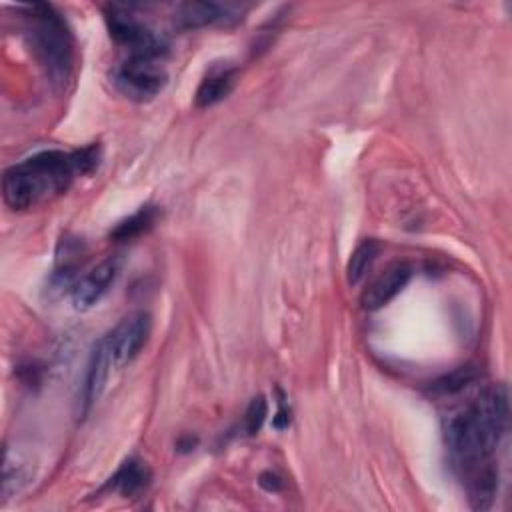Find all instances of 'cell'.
Segmentation results:
<instances>
[{"label":"cell","instance_id":"obj_1","mask_svg":"<svg viewBox=\"0 0 512 512\" xmlns=\"http://www.w3.org/2000/svg\"><path fill=\"white\" fill-rule=\"evenodd\" d=\"M100 162L96 144L74 150H44L6 168L2 196L12 210H28L64 192L76 176L92 174Z\"/></svg>","mask_w":512,"mask_h":512},{"label":"cell","instance_id":"obj_2","mask_svg":"<svg viewBox=\"0 0 512 512\" xmlns=\"http://www.w3.org/2000/svg\"><path fill=\"white\" fill-rule=\"evenodd\" d=\"M508 426V390L504 384L486 388L444 426L446 446L456 464L468 472L490 462Z\"/></svg>","mask_w":512,"mask_h":512},{"label":"cell","instance_id":"obj_3","mask_svg":"<svg viewBox=\"0 0 512 512\" xmlns=\"http://www.w3.org/2000/svg\"><path fill=\"white\" fill-rule=\"evenodd\" d=\"M24 10L32 20L30 38L40 64L54 84H66L72 72L74 50L64 20L50 4H30Z\"/></svg>","mask_w":512,"mask_h":512},{"label":"cell","instance_id":"obj_4","mask_svg":"<svg viewBox=\"0 0 512 512\" xmlns=\"http://www.w3.org/2000/svg\"><path fill=\"white\" fill-rule=\"evenodd\" d=\"M112 82L120 94L134 102L154 100L168 84V72L160 58L128 56L112 74Z\"/></svg>","mask_w":512,"mask_h":512},{"label":"cell","instance_id":"obj_5","mask_svg":"<svg viewBox=\"0 0 512 512\" xmlns=\"http://www.w3.org/2000/svg\"><path fill=\"white\" fill-rule=\"evenodd\" d=\"M106 24L114 42L124 46L130 56L160 58L166 50V42L122 6L106 8Z\"/></svg>","mask_w":512,"mask_h":512},{"label":"cell","instance_id":"obj_6","mask_svg":"<svg viewBox=\"0 0 512 512\" xmlns=\"http://www.w3.org/2000/svg\"><path fill=\"white\" fill-rule=\"evenodd\" d=\"M150 330H152V318L148 312L140 310L122 318L116 324V328L106 336L112 366L124 368L126 364H130L148 342Z\"/></svg>","mask_w":512,"mask_h":512},{"label":"cell","instance_id":"obj_7","mask_svg":"<svg viewBox=\"0 0 512 512\" xmlns=\"http://www.w3.org/2000/svg\"><path fill=\"white\" fill-rule=\"evenodd\" d=\"M122 256H108L100 264H96L90 272H86L74 286H72V304L76 310H90L94 308L106 292L112 288L116 278L122 272Z\"/></svg>","mask_w":512,"mask_h":512},{"label":"cell","instance_id":"obj_8","mask_svg":"<svg viewBox=\"0 0 512 512\" xmlns=\"http://www.w3.org/2000/svg\"><path fill=\"white\" fill-rule=\"evenodd\" d=\"M110 368H112V360H110V352H108V344H106V336H104L94 344V348L90 352V358H88V364H86L84 382H82L80 396H78L80 416L88 414V410L102 396V392L106 388Z\"/></svg>","mask_w":512,"mask_h":512},{"label":"cell","instance_id":"obj_9","mask_svg":"<svg viewBox=\"0 0 512 512\" xmlns=\"http://www.w3.org/2000/svg\"><path fill=\"white\" fill-rule=\"evenodd\" d=\"M242 18V10L232 4L218 2H184L176 8L174 20L180 28H204L214 24H234Z\"/></svg>","mask_w":512,"mask_h":512},{"label":"cell","instance_id":"obj_10","mask_svg":"<svg viewBox=\"0 0 512 512\" xmlns=\"http://www.w3.org/2000/svg\"><path fill=\"white\" fill-rule=\"evenodd\" d=\"M412 266L406 262H398L390 266L384 274H380L362 294V306L366 310H378L386 306L392 298H396L410 282Z\"/></svg>","mask_w":512,"mask_h":512},{"label":"cell","instance_id":"obj_11","mask_svg":"<svg viewBox=\"0 0 512 512\" xmlns=\"http://www.w3.org/2000/svg\"><path fill=\"white\" fill-rule=\"evenodd\" d=\"M150 484V470L144 462L130 458L126 460L116 474L108 480V488L122 494L124 498H134L142 494Z\"/></svg>","mask_w":512,"mask_h":512},{"label":"cell","instance_id":"obj_12","mask_svg":"<svg viewBox=\"0 0 512 512\" xmlns=\"http://www.w3.org/2000/svg\"><path fill=\"white\" fill-rule=\"evenodd\" d=\"M236 84V70L234 68H214L208 72V76L202 78L198 90H196V106L208 108L218 102H222Z\"/></svg>","mask_w":512,"mask_h":512},{"label":"cell","instance_id":"obj_13","mask_svg":"<svg viewBox=\"0 0 512 512\" xmlns=\"http://www.w3.org/2000/svg\"><path fill=\"white\" fill-rule=\"evenodd\" d=\"M34 478V470L30 462L20 458L16 452L6 450L4 454V468H2V496L4 500L24 490Z\"/></svg>","mask_w":512,"mask_h":512},{"label":"cell","instance_id":"obj_14","mask_svg":"<svg viewBox=\"0 0 512 512\" xmlns=\"http://www.w3.org/2000/svg\"><path fill=\"white\" fill-rule=\"evenodd\" d=\"M158 220V208L156 206H142L128 218L120 220L114 230L110 232V238L114 240H132L144 232H148Z\"/></svg>","mask_w":512,"mask_h":512},{"label":"cell","instance_id":"obj_15","mask_svg":"<svg viewBox=\"0 0 512 512\" xmlns=\"http://www.w3.org/2000/svg\"><path fill=\"white\" fill-rule=\"evenodd\" d=\"M378 256V242L376 240H362L350 254L348 264H346V280L350 286H356L366 272L370 270V266L374 264Z\"/></svg>","mask_w":512,"mask_h":512},{"label":"cell","instance_id":"obj_16","mask_svg":"<svg viewBox=\"0 0 512 512\" xmlns=\"http://www.w3.org/2000/svg\"><path fill=\"white\" fill-rule=\"evenodd\" d=\"M476 376H478V370L474 366L466 364V366L452 370L450 374L440 376L436 382H432L430 390L436 396H454V394L462 392L466 386H470L476 380Z\"/></svg>","mask_w":512,"mask_h":512},{"label":"cell","instance_id":"obj_17","mask_svg":"<svg viewBox=\"0 0 512 512\" xmlns=\"http://www.w3.org/2000/svg\"><path fill=\"white\" fill-rule=\"evenodd\" d=\"M266 416H268V402H266V398L264 396H254L250 400L248 408H246V414H244V430H246V434H250V436L256 434L262 428Z\"/></svg>","mask_w":512,"mask_h":512},{"label":"cell","instance_id":"obj_18","mask_svg":"<svg viewBox=\"0 0 512 512\" xmlns=\"http://www.w3.org/2000/svg\"><path fill=\"white\" fill-rule=\"evenodd\" d=\"M260 486L266 488L268 492H276V490H280L282 480H280L276 474H272V472H264V474L260 476Z\"/></svg>","mask_w":512,"mask_h":512},{"label":"cell","instance_id":"obj_19","mask_svg":"<svg viewBox=\"0 0 512 512\" xmlns=\"http://www.w3.org/2000/svg\"><path fill=\"white\" fill-rule=\"evenodd\" d=\"M272 424H274V428H278V430L288 428V424H290V410H288V408H284V404H282V402H280V408H278L276 416L272 418Z\"/></svg>","mask_w":512,"mask_h":512}]
</instances>
